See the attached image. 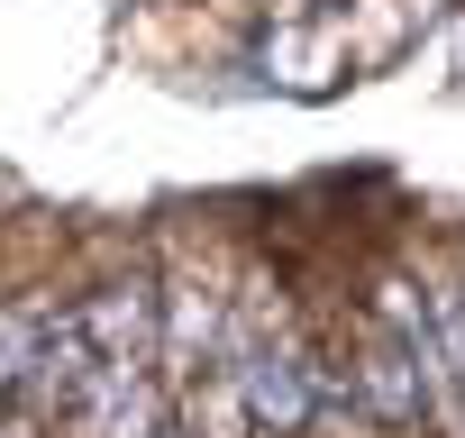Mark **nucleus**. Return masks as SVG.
<instances>
[{
	"label": "nucleus",
	"instance_id": "1",
	"mask_svg": "<svg viewBox=\"0 0 465 438\" xmlns=\"http://www.w3.org/2000/svg\"><path fill=\"white\" fill-rule=\"evenodd\" d=\"M438 356L429 347H401V338H374V356L356 365V411H374L383 429H420L438 411Z\"/></svg>",
	"mask_w": 465,
	"mask_h": 438
},
{
	"label": "nucleus",
	"instance_id": "2",
	"mask_svg": "<svg viewBox=\"0 0 465 438\" xmlns=\"http://www.w3.org/2000/svg\"><path fill=\"white\" fill-rule=\"evenodd\" d=\"M74 320H83V347H92L101 365H146V356H155V329H164V293H155V284H110V293H92Z\"/></svg>",
	"mask_w": 465,
	"mask_h": 438
},
{
	"label": "nucleus",
	"instance_id": "3",
	"mask_svg": "<svg viewBox=\"0 0 465 438\" xmlns=\"http://www.w3.org/2000/svg\"><path fill=\"white\" fill-rule=\"evenodd\" d=\"M155 356H164L173 374H201V356H228V320H219V302H210V293H173V320L155 329Z\"/></svg>",
	"mask_w": 465,
	"mask_h": 438
},
{
	"label": "nucleus",
	"instance_id": "4",
	"mask_svg": "<svg viewBox=\"0 0 465 438\" xmlns=\"http://www.w3.org/2000/svg\"><path fill=\"white\" fill-rule=\"evenodd\" d=\"M0 438H37V429H28V420H0Z\"/></svg>",
	"mask_w": 465,
	"mask_h": 438
},
{
	"label": "nucleus",
	"instance_id": "5",
	"mask_svg": "<svg viewBox=\"0 0 465 438\" xmlns=\"http://www.w3.org/2000/svg\"><path fill=\"white\" fill-rule=\"evenodd\" d=\"M456 411H465V374H456Z\"/></svg>",
	"mask_w": 465,
	"mask_h": 438
},
{
	"label": "nucleus",
	"instance_id": "6",
	"mask_svg": "<svg viewBox=\"0 0 465 438\" xmlns=\"http://www.w3.org/2000/svg\"><path fill=\"white\" fill-rule=\"evenodd\" d=\"M456 55H465V46H456Z\"/></svg>",
	"mask_w": 465,
	"mask_h": 438
}]
</instances>
